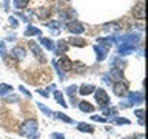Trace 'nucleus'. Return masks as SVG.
I'll return each mask as SVG.
<instances>
[{"label": "nucleus", "instance_id": "obj_6", "mask_svg": "<svg viewBox=\"0 0 148 139\" xmlns=\"http://www.w3.org/2000/svg\"><path fill=\"white\" fill-rule=\"evenodd\" d=\"M94 51H96V56H97V60H103L108 54V46L105 45H94Z\"/></svg>", "mask_w": 148, "mask_h": 139}, {"label": "nucleus", "instance_id": "obj_22", "mask_svg": "<svg viewBox=\"0 0 148 139\" xmlns=\"http://www.w3.org/2000/svg\"><path fill=\"white\" fill-rule=\"evenodd\" d=\"M113 122H114L116 125H123V124H125V125H128V124H130V120H128V119H125V118H114V119H113Z\"/></svg>", "mask_w": 148, "mask_h": 139}, {"label": "nucleus", "instance_id": "obj_15", "mask_svg": "<svg viewBox=\"0 0 148 139\" xmlns=\"http://www.w3.org/2000/svg\"><path fill=\"white\" fill-rule=\"evenodd\" d=\"M12 54L16 56V57H17L18 60H23V59H25V50H23V48H20V46H17V48H14Z\"/></svg>", "mask_w": 148, "mask_h": 139}, {"label": "nucleus", "instance_id": "obj_9", "mask_svg": "<svg viewBox=\"0 0 148 139\" xmlns=\"http://www.w3.org/2000/svg\"><path fill=\"white\" fill-rule=\"evenodd\" d=\"M79 108H80L83 113H92V111H94V107L91 104H88V102H85V100L79 102Z\"/></svg>", "mask_w": 148, "mask_h": 139}, {"label": "nucleus", "instance_id": "obj_7", "mask_svg": "<svg viewBox=\"0 0 148 139\" xmlns=\"http://www.w3.org/2000/svg\"><path fill=\"white\" fill-rule=\"evenodd\" d=\"M56 63H57V67L62 70L63 73H65V71H69V70H73V62H71L68 57H65V56L59 60V62H56Z\"/></svg>", "mask_w": 148, "mask_h": 139}, {"label": "nucleus", "instance_id": "obj_26", "mask_svg": "<svg viewBox=\"0 0 148 139\" xmlns=\"http://www.w3.org/2000/svg\"><path fill=\"white\" fill-rule=\"evenodd\" d=\"M51 139H65V136L62 133H51V136H49Z\"/></svg>", "mask_w": 148, "mask_h": 139}, {"label": "nucleus", "instance_id": "obj_16", "mask_svg": "<svg viewBox=\"0 0 148 139\" xmlns=\"http://www.w3.org/2000/svg\"><path fill=\"white\" fill-rule=\"evenodd\" d=\"M69 43L74 45V46H85L86 42L83 39H80V37H73V39H69Z\"/></svg>", "mask_w": 148, "mask_h": 139}, {"label": "nucleus", "instance_id": "obj_24", "mask_svg": "<svg viewBox=\"0 0 148 139\" xmlns=\"http://www.w3.org/2000/svg\"><path fill=\"white\" fill-rule=\"evenodd\" d=\"M53 65H54V68H56V71H57V74H59V77H60V81H63V79H66L65 77V73L60 70L59 67H57V63H56V60H53Z\"/></svg>", "mask_w": 148, "mask_h": 139}, {"label": "nucleus", "instance_id": "obj_5", "mask_svg": "<svg viewBox=\"0 0 148 139\" xmlns=\"http://www.w3.org/2000/svg\"><path fill=\"white\" fill-rule=\"evenodd\" d=\"M68 31L69 32H73V34H82L83 31H85V28H83L82 23H79L76 20H71V22H68Z\"/></svg>", "mask_w": 148, "mask_h": 139}, {"label": "nucleus", "instance_id": "obj_31", "mask_svg": "<svg viewBox=\"0 0 148 139\" xmlns=\"http://www.w3.org/2000/svg\"><path fill=\"white\" fill-rule=\"evenodd\" d=\"M6 100H8V102H12V100H14V102H17V100H18V97H17V96H9V97H6Z\"/></svg>", "mask_w": 148, "mask_h": 139}, {"label": "nucleus", "instance_id": "obj_2", "mask_svg": "<svg viewBox=\"0 0 148 139\" xmlns=\"http://www.w3.org/2000/svg\"><path fill=\"white\" fill-rule=\"evenodd\" d=\"M127 96H128V99H127V102H120V107H131V105H134V104H142L143 102V94L142 93H127Z\"/></svg>", "mask_w": 148, "mask_h": 139}, {"label": "nucleus", "instance_id": "obj_13", "mask_svg": "<svg viewBox=\"0 0 148 139\" xmlns=\"http://www.w3.org/2000/svg\"><path fill=\"white\" fill-rule=\"evenodd\" d=\"M77 130H79V131H86V133H92V131H94V128H92L90 124H85V122H80V124H79Z\"/></svg>", "mask_w": 148, "mask_h": 139}, {"label": "nucleus", "instance_id": "obj_8", "mask_svg": "<svg viewBox=\"0 0 148 139\" xmlns=\"http://www.w3.org/2000/svg\"><path fill=\"white\" fill-rule=\"evenodd\" d=\"M29 48L32 50V53H34L36 57H39L40 62H43L45 59H43V56H42V50H40V46H37L36 42H29Z\"/></svg>", "mask_w": 148, "mask_h": 139}, {"label": "nucleus", "instance_id": "obj_18", "mask_svg": "<svg viewBox=\"0 0 148 139\" xmlns=\"http://www.w3.org/2000/svg\"><path fill=\"white\" fill-rule=\"evenodd\" d=\"M12 91V87L11 85H6V83H0V96H5L8 93Z\"/></svg>", "mask_w": 148, "mask_h": 139}, {"label": "nucleus", "instance_id": "obj_10", "mask_svg": "<svg viewBox=\"0 0 148 139\" xmlns=\"http://www.w3.org/2000/svg\"><path fill=\"white\" fill-rule=\"evenodd\" d=\"M40 43L43 45L46 50H49V51L56 50V46H54V42L51 40V39H48V37H42V39H40Z\"/></svg>", "mask_w": 148, "mask_h": 139}, {"label": "nucleus", "instance_id": "obj_12", "mask_svg": "<svg viewBox=\"0 0 148 139\" xmlns=\"http://www.w3.org/2000/svg\"><path fill=\"white\" fill-rule=\"evenodd\" d=\"M42 31L39 30V28L36 26H28V30H25V36L26 37H31V36H40Z\"/></svg>", "mask_w": 148, "mask_h": 139}, {"label": "nucleus", "instance_id": "obj_33", "mask_svg": "<svg viewBox=\"0 0 148 139\" xmlns=\"http://www.w3.org/2000/svg\"><path fill=\"white\" fill-rule=\"evenodd\" d=\"M37 93H40V94L43 96V97H48V93H46V91H43V90H37Z\"/></svg>", "mask_w": 148, "mask_h": 139}, {"label": "nucleus", "instance_id": "obj_23", "mask_svg": "<svg viewBox=\"0 0 148 139\" xmlns=\"http://www.w3.org/2000/svg\"><path fill=\"white\" fill-rule=\"evenodd\" d=\"M26 5H28V0H14V6L18 8V9H20V8H25Z\"/></svg>", "mask_w": 148, "mask_h": 139}, {"label": "nucleus", "instance_id": "obj_14", "mask_svg": "<svg viewBox=\"0 0 148 139\" xmlns=\"http://www.w3.org/2000/svg\"><path fill=\"white\" fill-rule=\"evenodd\" d=\"M66 50H68V43H66V42H65V40H59L56 53H57V54H62V53H65Z\"/></svg>", "mask_w": 148, "mask_h": 139}, {"label": "nucleus", "instance_id": "obj_28", "mask_svg": "<svg viewBox=\"0 0 148 139\" xmlns=\"http://www.w3.org/2000/svg\"><path fill=\"white\" fill-rule=\"evenodd\" d=\"M92 120H97V122H105V118H102V116H92Z\"/></svg>", "mask_w": 148, "mask_h": 139}, {"label": "nucleus", "instance_id": "obj_20", "mask_svg": "<svg viewBox=\"0 0 148 139\" xmlns=\"http://www.w3.org/2000/svg\"><path fill=\"white\" fill-rule=\"evenodd\" d=\"M102 30H103V31H110V30H113V31H119V25H117V23H105Z\"/></svg>", "mask_w": 148, "mask_h": 139}, {"label": "nucleus", "instance_id": "obj_29", "mask_svg": "<svg viewBox=\"0 0 148 139\" xmlns=\"http://www.w3.org/2000/svg\"><path fill=\"white\" fill-rule=\"evenodd\" d=\"M20 91H22L26 97H31V93H29V91H26V90H25V87H20Z\"/></svg>", "mask_w": 148, "mask_h": 139}, {"label": "nucleus", "instance_id": "obj_21", "mask_svg": "<svg viewBox=\"0 0 148 139\" xmlns=\"http://www.w3.org/2000/svg\"><path fill=\"white\" fill-rule=\"evenodd\" d=\"M37 107H39V108H40L42 111H43V113H45L46 116H54V113H53V111H51L46 105H43V104H40V102H39V104H37Z\"/></svg>", "mask_w": 148, "mask_h": 139}, {"label": "nucleus", "instance_id": "obj_25", "mask_svg": "<svg viewBox=\"0 0 148 139\" xmlns=\"http://www.w3.org/2000/svg\"><path fill=\"white\" fill-rule=\"evenodd\" d=\"M76 91H77V87H76V85H71V87L66 88V93L73 97V99H74V94H76Z\"/></svg>", "mask_w": 148, "mask_h": 139}, {"label": "nucleus", "instance_id": "obj_34", "mask_svg": "<svg viewBox=\"0 0 148 139\" xmlns=\"http://www.w3.org/2000/svg\"><path fill=\"white\" fill-rule=\"evenodd\" d=\"M3 3H5V5H3V8H5V9H8V3H9V2H8V0H5Z\"/></svg>", "mask_w": 148, "mask_h": 139}, {"label": "nucleus", "instance_id": "obj_4", "mask_svg": "<svg viewBox=\"0 0 148 139\" xmlns=\"http://www.w3.org/2000/svg\"><path fill=\"white\" fill-rule=\"evenodd\" d=\"M113 90H114V94L116 96H127L128 87H127V83H123L122 81H117L113 85Z\"/></svg>", "mask_w": 148, "mask_h": 139}, {"label": "nucleus", "instance_id": "obj_3", "mask_svg": "<svg viewBox=\"0 0 148 139\" xmlns=\"http://www.w3.org/2000/svg\"><path fill=\"white\" fill-rule=\"evenodd\" d=\"M96 100L99 102L102 110L110 104V97H108V94H106V91L103 90V88H96Z\"/></svg>", "mask_w": 148, "mask_h": 139}, {"label": "nucleus", "instance_id": "obj_17", "mask_svg": "<svg viewBox=\"0 0 148 139\" xmlns=\"http://www.w3.org/2000/svg\"><path fill=\"white\" fill-rule=\"evenodd\" d=\"M54 99H56V102H57V104H60L62 107H66V102H65L63 94H62L60 91H54Z\"/></svg>", "mask_w": 148, "mask_h": 139}, {"label": "nucleus", "instance_id": "obj_32", "mask_svg": "<svg viewBox=\"0 0 148 139\" xmlns=\"http://www.w3.org/2000/svg\"><path fill=\"white\" fill-rule=\"evenodd\" d=\"M143 16H145V14H143V5H140V9H139V17L143 19Z\"/></svg>", "mask_w": 148, "mask_h": 139}, {"label": "nucleus", "instance_id": "obj_27", "mask_svg": "<svg viewBox=\"0 0 148 139\" xmlns=\"http://www.w3.org/2000/svg\"><path fill=\"white\" fill-rule=\"evenodd\" d=\"M60 26V22H49L48 23V28H59Z\"/></svg>", "mask_w": 148, "mask_h": 139}, {"label": "nucleus", "instance_id": "obj_1", "mask_svg": "<svg viewBox=\"0 0 148 139\" xmlns=\"http://www.w3.org/2000/svg\"><path fill=\"white\" fill-rule=\"evenodd\" d=\"M37 127H39V124H37L36 119H28V120H25V122L22 124L20 133L23 134V136H26L28 139H37L39 138Z\"/></svg>", "mask_w": 148, "mask_h": 139}, {"label": "nucleus", "instance_id": "obj_19", "mask_svg": "<svg viewBox=\"0 0 148 139\" xmlns=\"http://www.w3.org/2000/svg\"><path fill=\"white\" fill-rule=\"evenodd\" d=\"M54 116H56V118H57V119L63 120V122H66V124H73V122H74V120H73L71 118H68V116L62 114V113H60V111H59V113H54Z\"/></svg>", "mask_w": 148, "mask_h": 139}, {"label": "nucleus", "instance_id": "obj_30", "mask_svg": "<svg viewBox=\"0 0 148 139\" xmlns=\"http://www.w3.org/2000/svg\"><path fill=\"white\" fill-rule=\"evenodd\" d=\"M9 23H11V25L16 28L17 26V20H16V17H9Z\"/></svg>", "mask_w": 148, "mask_h": 139}, {"label": "nucleus", "instance_id": "obj_11", "mask_svg": "<svg viewBox=\"0 0 148 139\" xmlns=\"http://www.w3.org/2000/svg\"><path fill=\"white\" fill-rule=\"evenodd\" d=\"M94 90H96V87H94V85H91V83H88V85H86V83H85V85H82V87H80L79 93L85 96V94H91V93L94 91Z\"/></svg>", "mask_w": 148, "mask_h": 139}]
</instances>
